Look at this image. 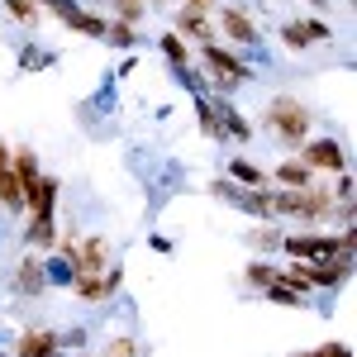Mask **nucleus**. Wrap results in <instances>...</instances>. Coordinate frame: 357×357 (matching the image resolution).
Returning a JSON list of instances; mask_svg holds the SVG:
<instances>
[{"label": "nucleus", "instance_id": "f03ea898", "mask_svg": "<svg viewBox=\"0 0 357 357\" xmlns=\"http://www.w3.org/2000/svg\"><path fill=\"white\" fill-rule=\"evenodd\" d=\"M310 119H314V114L305 110L301 100H291V96H276L272 105H267V129H272L276 138H286L291 148H301V143H305Z\"/></svg>", "mask_w": 357, "mask_h": 357}, {"label": "nucleus", "instance_id": "a211bd4d", "mask_svg": "<svg viewBox=\"0 0 357 357\" xmlns=\"http://www.w3.org/2000/svg\"><path fill=\"white\" fill-rule=\"evenodd\" d=\"M158 48H162V57L172 62V67H186V62H191V43H186L176 29H167L162 38H158Z\"/></svg>", "mask_w": 357, "mask_h": 357}, {"label": "nucleus", "instance_id": "7c9ffc66", "mask_svg": "<svg viewBox=\"0 0 357 357\" xmlns=\"http://www.w3.org/2000/svg\"><path fill=\"white\" fill-rule=\"evenodd\" d=\"M252 238H257V243H262V248H281V234H276V229H257Z\"/></svg>", "mask_w": 357, "mask_h": 357}, {"label": "nucleus", "instance_id": "2eb2a0df", "mask_svg": "<svg viewBox=\"0 0 357 357\" xmlns=\"http://www.w3.org/2000/svg\"><path fill=\"white\" fill-rule=\"evenodd\" d=\"M15 291H24V296L48 291V281H43V262H38V257H24V262H20V272H15Z\"/></svg>", "mask_w": 357, "mask_h": 357}, {"label": "nucleus", "instance_id": "393cba45", "mask_svg": "<svg viewBox=\"0 0 357 357\" xmlns=\"http://www.w3.org/2000/svg\"><path fill=\"white\" fill-rule=\"evenodd\" d=\"M143 15H148V0H114V20H124V24H143Z\"/></svg>", "mask_w": 357, "mask_h": 357}, {"label": "nucleus", "instance_id": "423d86ee", "mask_svg": "<svg viewBox=\"0 0 357 357\" xmlns=\"http://www.w3.org/2000/svg\"><path fill=\"white\" fill-rule=\"evenodd\" d=\"M200 48H205V67H210V72H220V77H229L234 86L252 82V67H248V62H238V57L229 53L224 43H200Z\"/></svg>", "mask_w": 357, "mask_h": 357}, {"label": "nucleus", "instance_id": "f3484780", "mask_svg": "<svg viewBox=\"0 0 357 357\" xmlns=\"http://www.w3.org/2000/svg\"><path fill=\"white\" fill-rule=\"evenodd\" d=\"M15 176H20V191H29V186L43 176V167H38V153H33V148H15Z\"/></svg>", "mask_w": 357, "mask_h": 357}, {"label": "nucleus", "instance_id": "5701e85b", "mask_svg": "<svg viewBox=\"0 0 357 357\" xmlns=\"http://www.w3.org/2000/svg\"><path fill=\"white\" fill-rule=\"evenodd\" d=\"M281 43L291 48V53H305V48H314L310 38H305V29H301V20H286L281 24Z\"/></svg>", "mask_w": 357, "mask_h": 357}, {"label": "nucleus", "instance_id": "20e7f679", "mask_svg": "<svg viewBox=\"0 0 357 357\" xmlns=\"http://www.w3.org/2000/svg\"><path fill=\"white\" fill-rule=\"evenodd\" d=\"M301 162L310 167V172H348V153H343V143L338 138H310L301 148Z\"/></svg>", "mask_w": 357, "mask_h": 357}, {"label": "nucleus", "instance_id": "f704fd0d", "mask_svg": "<svg viewBox=\"0 0 357 357\" xmlns=\"http://www.w3.org/2000/svg\"><path fill=\"white\" fill-rule=\"evenodd\" d=\"M0 357H5V353H0Z\"/></svg>", "mask_w": 357, "mask_h": 357}, {"label": "nucleus", "instance_id": "4468645a", "mask_svg": "<svg viewBox=\"0 0 357 357\" xmlns=\"http://www.w3.org/2000/svg\"><path fill=\"white\" fill-rule=\"evenodd\" d=\"M24 243H33V248H57V215H29Z\"/></svg>", "mask_w": 357, "mask_h": 357}, {"label": "nucleus", "instance_id": "f257e3e1", "mask_svg": "<svg viewBox=\"0 0 357 357\" xmlns=\"http://www.w3.org/2000/svg\"><path fill=\"white\" fill-rule=\"evenodd\" d=\"M286 257L310 262V257H353V229L343 234H281Z\"/></svg>", "mask_w": 357, "mask_h": 357}, {"label": "nucleus", "instance_id": "7ed1b4c3", "mask_svg": "<svg viewBox=\"0 0 357 357\" xmlns=\"http://www.w3.org/2000/svg\"><path fill=\"white\" fill-rule=\"evenodd\" d=\"M119 286H124V267H114V262L105 267V272H86V276L72 281V291H77L86 305H105Z\"/></svg>", "mask_w": 357, "mask_h": 357}, {"label": "nucleus", "instance_id": "2f4dec72", "mask_svg": "<svg viewBox=\"0 0 357 357\" xmlns=\"http://www.w3.org/2000/svg\"><path fill=\"white\" fill-rule=\"evenodd\" d=\"M181 5H186V10H200V15H215L220 0H181Z\"/></svg>", "mask_w": 357, "mask_h": 357}, {"label": "nucleus", "instance_id": "9b49d317", "mask_svg": "<svg viewBox=\"0 0 357 357\" xmlns=\"http://www.w3.org/2000/svg\"><path fill=\"white\" fill-rule=\"evenodd\" d=\"M176 33L195 38V43H215V15H200V10H176Z\"/></svg>", "mask_w": 357, "mask_h": 357}, {"label": "nucleus", "instance_id": "ddd939ff", "mask_svg": "<svg viewBox=\"0 0 357 357\" xmlns=\"http://www.w3.org/2000/svg\"><path fill=\"white\" fill-rule=\"evenodd\" d=\"M62 24L72 29V33H86V38H105V15H91V10H67L62 15Z\"/></svg>", "mask_w": 357, "mask_h": 357}, {"label": "nucleus", "instance_id": "c756f323", "mask_svg": "<svg viewBox=\"0 0 357 357\" xmlns=\"http://www.w3.org/2000/svg\"><path fill=\"white\" fill-rule=\"evenodd\" d=\"M333 200H353V176L348 172H338V191H329Z\"/></svg>", "mask_w": 357, "mask_h": 357}, {"label": "nucleus", "instance_id": "c85d7f7f", "mask_svg": "<svg viewBox=\"0 0 357 357\" xmlns=\"http://www.w3.org/2000/svg\"><path fill=\"white\" fill-rule=\"evenodd\" d=\"M296 357H353L348 343H319V348H310V353H296Z\"/></svg>", "mask_w": 357, "mask_h": 357}, {"label": "nucleus", "instance_id": "dca6fc26", "mask_svg": "<svg viewBox=\"0 0 357 357\" xmlns=\"http://www.w3.org/2000/svg\"><path fill=\"white\" fill-rule=\"evenodd\" d=\"M229 181H238L248 191H262V186H267V172L257 162H248V158H234V162H229Z\"/></svg>", "mask_w": 357, "mask_h": 357}, {"label": "nucleus", "instance_id": "f8f14e48", "mask_svg": "<svg viewBox=\"0 0 357 357\" xmlns=\"http://www.w3.org/2000/svg\"><path fill=\"white\" fill-rule=\"evenodd\" d=\"M272 181H276V186H286V191H301V186H314V172H310L301 158H286V162L272 172Z\"/></svg>", "mask_w": 357, "mask_h": 357}, {"label": "nucleus", "instance_id": "0eeeda50", "mask_svg": "<svg viewBox=\"0 0 357 357\" xmlns=\"http://www.w3.org/2000/svg\"><path fill=\"white\" fill-rule=\"evenodd\" d=\"M57 195H62V181L43 172V176L24 191V215H57Z\"/></svg>", "mask_w": 357, "mask_h": 357}, {"label": "nucleus", "instance_id": "9d476101", "mask_svg": "<svg viewBox=\"0 0 357 357\" xmlns=\"http://www.w3.org/2000/svg\"><path fill=\"white\" fill-rule=\"evenodd\" d=\"M62 348V333L57 329H24V338L15 343V353L10 357H48Z\"/></svg>", "mask_w": 357, "mask_h": 357}, {"label": "nucleus", "instance_id": "1a4fd4ad", "mask_svg": "<svg viewBox=\"0 0 357 357\" xmlns=\"http://www.w3.org/2000/svg\"><path fill=\"white\" fill-rule=\"evenodd\" d=\"M210 105H215V114H220V124H224V138H234V143H248L252 138L248 114L238 105H229V96H210Z\"/></svg>", "mask_w": 357, "mask_h": 357}, {"label": "nucleus", "instance_id": "6ab92c4d", "mask_svg": "<svg viewBox=\"0 0 357 357\" xmlns=\"http://www.w3.org/2000/svg\"><path fill=\"white\" fill-rule=\"evenodd\" d=\"M195 114H200V134H205V138H215V143H229V138H224L220 114H215V105H210V96H195Z\"/></svg>", "mask_w": 357, "mask_h": 357}, {"label": "nucleus", "instance_id": "bb28decb", "mask_svg": "<svg viewBox=\"0 0 357 357\" xmlns=\"http://www.w3.org/2000/svg\"><path fill=\"white\" fill-rule=\"evenodd\" d=\"M272 281H276V262H252V267H248V286L262 291V286H272Z\"/></svg>", "mask_w": 357, "mask_h": 357}, {"label": "nucleus", "instance_id": "4be33fe9", "mask_svg": "<svg viewBox=\"0 0 357 357\" xmlns=\"http://www.w3.org/2000/svg\"><path fill=\"white\" fill-rule=\"evenodd\" d=\"M262 291H267V301H272V305H286V310H296V305H305V296L296 291V286H291V281H281V276H276L272 286H262Z\"/></svg>", "mask_w": 357, "mask_h": 357}, {"label": "nucleus", "instance_id": "a878e982", "mask_svg": "<svg viewBox=\"0 0 357 357\" xmlns=\"http://www.w3.org/2000/svg\"><path fill=\"white\" fill-rule=\"evenodd\" d=\"M5 10H10L15 20H24V24H33V20L43 15V5H38V0H5Z\"/></svg>", "mask_w": 357, "mask_h": 357}, {"label": "nucleus", "instance_id": "39448f33", "mask_svg": "<svg viewBox=\"0 0 357 357\" xmlns=\"http://www.w3.org/2000/svg\"><path fill=\"white\" fill-rule=\"evenodd\" d=\"M215 20H220V33L229 38V43H257L262 33H257V20L248 15V10H238V5H215Z\"/></svg>", "mask_w": 357, "mask_h": 357}, {"label": "nucleus", "instance_id": "412c9836", "mask_svg": "<svg viewBox=\"0 0 357 357\" xmlns=\"http://www.w3.org/2000/svg\"><path fill=\"white\" fill-rule=\"evenodd\" d=\"M43 281H48V286H72V281H77V267L57 252V257H48V262H43Z\"/></svg>", "mask_w": 357, "mask_h": 357}, {"label": "nucleus", "instance_id": "6e6552de", "mask_svg": "<svg viewBox=\"0 0 357 357\" xmlns=\"http://www.w3.org/2000/svg\"><path fill=\"white\" fill-rule=\"evenodd\" d=\"M0 205L24 210V191H20V176H15V148H5V143H0Z\"/></svg>", "mask_w": 357, "mask_h": 357}, {"label": "nucleus", "instance_id": "473e14b6", "mask_svg": "<svg viewBox=\"0 0 357 357\" xmlns=\"http://www.w3.org/2000/svg\"><path fill=\"white\" fill-rule=\"evenodd\" d=\"M305 5H310V10H329V0H305Z\"/></svg>", "mask_w": 357, "mask_h": 357}, {"label": "nucleus", "instance_id": "cd10ccee", "mask_svg": "<svg viewBox=\"0 0 357 357\" xmlns=\"http://www.w3.org/2000/svg\"><path fill=\"white\" fill-rule=\"evenodd\" d=\"M301 29H305L310 43H329V38H333V29L324 24V20H301Z\"/></svg>", "mask_w": 357, "mask_h": 357}, {"label": "nucleus", "instance_id": "aec40b11", "mask_svg": "<svg viewBox=\"0 0 357 357\" xmlns=\"http://www.w3.org/2000/svg\"><path fill=\"white\" fill-rule=\"evenodd\" d=\"M105 43H114V48H138V24H124V20H105Z\"/></svg>", "mask_w": 357, "mask_h": 357}, {"label": "nucleus", "instance_id": "b1692460", "mask_svg": "<svg viewBox=\"0 0 357 357\" xmlns=\"http://www.w3.org/2000/svg\"><path fill=\"white\" fill-rule=\"evenodd\" d=\"M100 357H143V348H138V338L119 333V338H110V343L100 348Z\"/></svg>", "mask_w": 357, "mask_h": 357}, {"label": "nucleus", "instance_id": "72a5a7b5", "mask_svg": "<svg viewBox=\"0 0 357 357\" xmlns=\"http://www.w3.org/2000/svg\"><path fill=\"white\" fill-rule=\"evenodd\" d=\"M48 357H67V348H57V353H48Z\"/></svg>", "mask_w": 357, "mask_h": 357}]
</instances>
